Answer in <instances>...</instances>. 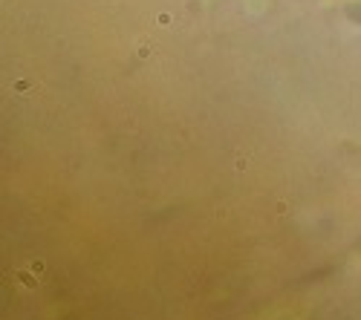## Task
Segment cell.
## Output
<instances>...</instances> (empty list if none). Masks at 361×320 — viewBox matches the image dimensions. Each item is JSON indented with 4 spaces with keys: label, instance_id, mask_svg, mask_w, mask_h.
<instances>
[{
    "label": "cell",
    "instance_id": "obj_1",
    "mask_svg": "<svg viewBox=\"0 0 361 320\" xmlns=\"http://www.w3.org/2000/svg\"><path fill=\"white\" fill-rule=\"evenodd\" d=\"M15 277H18L26 288H38V283H41V280L35 277V271H32V274H29V271H15Z\"/></svg>",
    "mask_w": 361,
    "mask_h": 320
},
{
    "label": "cell",
    "instance_id": "obj_2",
    "mask_svg": "<svg viewBox=\"0 0 361 320\" xmlns=\"http://www.w3.org/2000/svg\"><path fill=\"white\" fill-rule=\"evenodd\" d=\"M159 23H162V26H168V23H171V15H165V12H162V15H159Z\"/></svg>",
    "mask_w": 361,
    "mask_h": 320
}]
</instances>
